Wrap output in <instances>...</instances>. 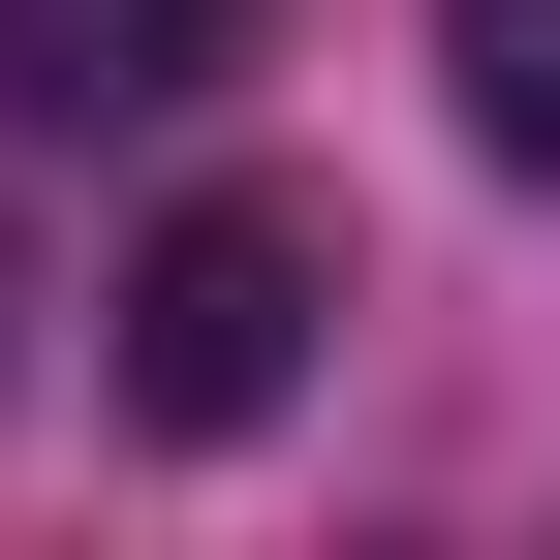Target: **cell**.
I'll return each instance as SVG.
<instances>
[{
    "instance_id": "obj_1",
    "label": "cell",
    "mask_w": 560,
    "mask_h": 560,
    "mask_svg": "<svg viewBox=\"0 0 560 560\" xmlns=\"http://www.w3.org/2000/svg\"><path fill=\"white\" fill-rule=\"evenodd\" d=\"M312 312H342V187H187L125 249V405L156 436H280L312 405Z\"/></svg>"
},
{
    "instance_id": "obj_2",
    "label": "cell",
    "mask_w": 560,
    "mask_h": 560,
    "mask_svg": "<svg viewBox=\"0 0 560 560\" xmlns=\"http://www.w3.org/2000/svg\"><path fill=\"white\" fill-rule=\"evenodd\" d=\"M0 94L32 125H156V94H219V0H0Z\"/></svg>"
},
{
    "instance_id": "obj_3",
    "label": "cell",
    "mask_w": 560,
    "mask_h": 560,
    "mask_svg": "<svg viewBox=\"0 0 560 560\" xmlns=\"http://www.w3.org/2000/svg\"><path fill=\"white\" fill-rule=\"evenodd\" d=\"M436 94H467L499 187H560V0H436Z\"/></svg>"
}]
</instances>
